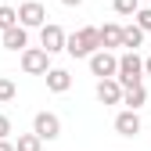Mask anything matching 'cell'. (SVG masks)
Wrapping results in <instances>:
<instances>
[{"mask_svg":"<svg viewBox=\"0 0 151 151\" xmlns=\"http://www.w3.org/2000/svg\"><path fill=\"white\" fill-rule=\"evenodd\" d=\"M144 29L137 25V22H129V25H122V32H119V47H126V50H137L140 43H144Z\"/></svg>","mask_w":151,"mask_h":151,"instance_id":"cell-12","label":"cell"},{"mask_svg":"<svg viewBox=\"0 0 151 151\" xmlns=\"http://www.w3.org/2000/svg\"><path fill=\"white\" fill-rule=\"evenodd\" d=\"M119 32H122V25H119V22H104V25L97 29V36H101V47H104V50L119 47Z\"/></svg>","mask_w":151,"mask_h":151,"instance_id":"cell-14","label":"cell"},{"mask_svg":"<svg viewBox=\"0 0 151 151\" xmlns=\"http://www.w3.org/2000/svg\"><path fill=\"white\" fill-rule=\"evenodd\" d=\"M61 4H65V7H79L83 0H61Z\"/></svg>","mask_w":151,"mask_h":151,"instance_id":"cell-23","label":"cell"},{"mask_svg":"<svg viewBox=\"0 0 151 151\" xmlns=\"http://www.w3.org/2000/svg\"><path fill=\"white\" fill-rule=\"evenodd\" d=\"M115 79H119V86H133V83H140V79H144V58H140L137 50H126V54H119Z\"/></svg>","mask_w":151,"mask_h":151,"instance_id":"cell-2","label":"cell"},{"mask_svg":"<svg viewBox=\"0 0 151 151\" xmlns=\"http://www.w3.org/2000/svg\"><path fill=\"white\" fill-rule=\"evenodd\" d=\"M14 151H43V140L36 137V133H18V140H14Z\"/></svg>","mask_w":151,"mask_h":151,"instance_id":"cell-15","label":"cell"},{"mask_svg":"<svg viewBox=\"0 0 151 151\" xmlns=\"http://www.w3.org/2000/svg\"><path fill=\"white\" fill-rule=\"evenodd\" d=\"M11 25H18V11H14L11 4H0V32L11 29Z\"/></svg>","mask_w":151,"mask_h":151,"instance_id":"cell-17","label":"cell"},{"mask_svg":"<svg viewBox=\"0 0 151 151\" xmlns=\"http://www.w3.org/2000/svg\"><path fill=\"white\" fill-rule=\"evenodd\" d=\"M18 25H25V29H40L47 22V7L40 4V0H25V4H18Z\"/></svg>","mask_w":151,"mask_h":151,"instance_id":"cell-5","label":"cell"},{"mask_svg":"<svg viewBox=\"0 0 151 151\" xmlns=\"http://www.w3.org/2000/svg\"><path fill=\"white\" fill-rule=\"evenodd\" d=\"M43 79H47V90H50V93H65V90L72 86L68 68H47V72H43Z\"/></svg>","mask_w":151,"mask_h":151,"instance_id":"cell-11","label":"cell"},{"mask_svg":"<svg viewBox=\"0 0 151 151\" xmlns=\"http://www.w3.org/2000/svg\"><path fill=\"white\" fill-rule=\"evenodd\" d=\"M111 7H115V14H122V18H133V11L140 7V0H111Z\"/></svg>","mask_w":151,"mask_h":151,"instance_id":"cell-18","label":"cell"},{"mask_svg":"<svg viewBox=\"0 0 151 151\" xmlns=\"http://www.w3.org/2000/svg\"><path fill=\"white\" fill-rule=\"evenodd\" d=\"M65 50L72 58H90L93 50H101V36H97V25H83L76 32H65Z\"/></svg>","mask_w":151,"mask_h":151,"instance_id":"cell-1","label":"cell"},{"mask_svg":"<svg viewBox=\"0 0 151 151\" xmlns=\"http://www.w3.org/2000/svg\"><path fill=\"white\" fill-rule=\"evenodd\" d=\"M22 54V72L25 76H43L50 68V54L43 47H25V50H18Z\"/></svg>","mask_w":151,"mask_h":151,"instance_id":"cell-3","label":"cell"},{"mask_svg":"<svg viewBox=\"0 0 151 151\" xmlns=\"http://www.w3.org/2000/svg\"><path fill=\"white\" fill-rule=\"evenodd\" d=\"M115 133L119 137H137L140 133V115H137L133 108H126V111L115 115Z\"/></svg>","mask_w":151,"mask_h":151,"instance_id":"cell-9","label":"cell"},{"mask_svg":"<svg viewBox=\"0 0 151 151\" xmlns=\"http://www.w3.org/2000/svg\"><path fill=\"white\" fill-rule=\"evenodd\" d=\"M32 133L40 137V140H58V137H61V119L54 115V111H36Z\"/></svg>","mask_w":151,"mask_h":151,"instance_id":"cell-4","label":"cell"},{"mask_svg":"<svg viewBox=\"0 0 151 151\" xmlns=\"http://www.w3.org/2000/svg\"><path fill=\"white\" fill-rule=\"evenodd\" d=\"M40 47H43L47 54H61V50H65V29H61L58 22H43V25H40Z\"/></svg>","mask_w":151,"mask_h":151,"instance_id":"cell-6","label":"cell"},{"mask_svg":"<svg viewBox=\"0 0 151 151\" xmlns=\"http://www.w3.org/2000/svg\"><path fill=\"white\" fill-rule=\"evenodd\" d=\"M0 43H4L7 50H25L29 47V29L25 25H11V29L0 32Z\"/></svg>","mask_w":151,"mask_h":151,"instance_id":"cell-10","label":"cell"},{"mask_svg":"<svg viewBox=\"0 0 151 151\" xmlns=\"http://www.w3.org/2000/svg\"><path fill=\"white\" fill-rule=\"evenodd\" d=\"M97 101H101V104H119V101H122V86H119L115 76L97 79Z\"/></svg>","mask_w":151,"mask_h":151,"instance_id":"cell-8","label":"cell"},{"mask_svg":"<svg viewBox=\"0 0 151 151\" xmlns=\"http://www.w3.org/2000/svg\"><path fill=\"white\" fill-rule=\"evenodd\" d=\"M14 97H18V86L7 79V76H0V104H11Z\"/></svg>","mask_w":151,"mask_h":151,"instance_id":"cell-16","label":"cell"},{"mask_svg":"<svg viewBox=\"0 0 151 151\" xmlns=\"http://www.w3.org/2000/svg\"><path fill=\"white\" fill-rule=\"evenodd\" d=\"M144 76H151V54L144 58Z\"/></svg>","mask_w":151,"mask_h":151,"instance_id":"cell-22","label":"cell"},{"mask_svg":"<svg viewBox=\"0 0 151 151\" xmlns=\"http://www.w3.org/2000/svg\"><path fill=\"white\" fill-rule=\"evenodd\" d=\"M0 151H14V140H7V137H4V140H0Z\"/></svg>","mask_w":151,"mask_h":151,"instance_id":"cell-21","label":"cell"},{"mask_svg":"<svg viewBox=\"0 0 151 151\" xmlns=\"http://www.w3.org/2000/svg\"><path fill=\"white\" fill-rule=\"evenodd\" d=\"M144 101H147V90H144V83H133V86H122V101H119V104H126V108L140 111V108H144Z\"/></svg>","mask_w":151,"mask_h":151,"instance_id":"cell-13","label":"cell"},{"mask_svg":"<svg viewBox=\"0 0 151 151\" xmlns=\"http://www.w3.org/2000/svg\"><path fill=\"white\" fill-rule=\"evenodd\" d=\"M86 61H90V72L97 76V79H104V76H115L119 54H111V50H104V47H101V50H93V54H90Z\"/></svg>","mask_w":151,"mask_h":151,"instance_id":"cell-7","label":"cell"},{"mask_svg":"<svg viewBox=\"0 0 151 151\" xmlns=\"http://www.w3.org/2000/svg\"><path fill=\"white\" fill-rule=\"evenodd\" d=\"M133 22H137L144 32H151V7H137V11H133Z\"/></svg>","mask_w":151,"mask_h":151,"instance_id":"cell-19","label":"cell"},{"mask_svg":"<svg viewBox=\"0 0 151 151\" xmlns=\"http://www.w3.org/2000/svg\"><path fill=\"white\" fill-rule=\"evenodd\" d=\"M4 137H11V119L0 111V140H4Z\"/></svg>","mask_w":151,"mask_h":151,"instance_id":"cell-20","label":"cell"}]
</instances>
